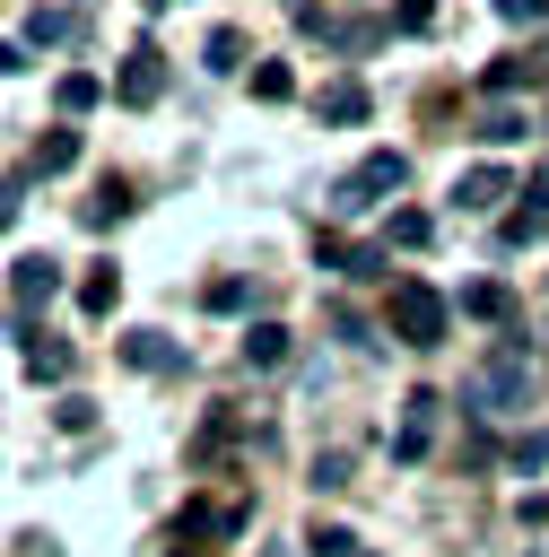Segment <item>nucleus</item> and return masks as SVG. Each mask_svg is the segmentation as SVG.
Instances as JSON below:
<instances>
[{"label": "nucleus", "mask_w": 549, "mask_h": 557, "mask_svg": "<svg viewBox=\"0 0 549 557\" xmlns=\"http://www.w3.org/2000/svg\"><path fill=\"white\" fill-rule=\"evenodd\" d=\"M497 17H505V26H523V17L540 26V17H549V0H497Z\"/></svg>", "instance_id": "cd10ccee"}, {"label": "nucleus", "mask_w": 549, "mask_h": 557, "mask_svg": "<svg viewBox=\"0 0 549 557\" xmlns=\"http://www.w3.org/2000/svg\"><path fill=\"white\" fill-rule=\"evenodd\" d=\"M26 374H35V383H61V374H70V348H61V339H26Z\"/></svg>", "instance_id": "dca6fc26"}, {"label": "nucleus", "mask_w": 549, "mask_h": 557, "mask_svg": "<svg viewBox=\"0 0 549 557\" xmlns=\"http://www.w3.org/2000/svg\"><path fill=\"white\" fill-rule=\"evenodd\" d=\"M78 165V131H44L35 139V174H70Z\"/></svg>", "instance_id": "9b49d317"}, {"label": "nucleus", "mask_w": 549, "mask_h": 557, "mask_svg": "<svg viewBox=\"0 0 549 557\" xmlns=\"http://www.w3.org/2000/svg\"><path fill=\"white\" fill-rule=\"evenodd\" d=\"M462 313H479V322H505V313H514V296H505V287H471V296H462Z\"/></svg>", "instance_id": "5701e85b"}, {"label": "nucleus", "mask_w": 549, "mask_h": 557, "mask_svg": "<svg viewBox=\"0 0 549 557\" xmlns=\"http://www.w3.org/2000/svg\"><path fill=\"white\" fill-rule=\"evenodd\" d=\"M392 26H401V35H427V26H436V0H392Z\"/></svg>", "instance_id": "a878e982"}, {"label": "nucleus", "mask_w": 549, "mask_h": 557, "mask_svg": "<svg viewBox=\"0 0 549 557\" xmlns=\"http://www.w3.org/2000/svg\"><path fill=\"white\" fill-rule=\"evenodd\" d=\"M9 218H17V183H0V226H9Z\"/></svg>", "instance_id": "7c9ffc66"}, {"label": "nucleus", "mask_w": 549, "mask_h": 557, "mask_svg": "<svg viewBox=\"0 0 549 557\" xmlns=\"http://www.w3.org/2000/svg\"><path fill=\"white\" fill-rule=\"evenodd\" d=\"M314 487H349V453H322L314 461Z\"/></svg>", "instance_id": "bb28decb"}, {"label": "nucleus", "mask_w": 549, "mask_h": 557, "mask_svg": "<svg viewBox=\"0 0 549 557\" xmlns=\"http://www.w3.org/2000/svg\"><path fill=\"white\" fill-rule=\"evenodd\" d=\"M462 409L471 418H514V409H532V348H488L471 374H462Z\"/></svg>", "instance_id": "f257e3e1"}, {"label": "nucleus", "mask_w": 549, "mask_h": 557, "mask_svg": "<svg viewBox=\"0 0 549 557\" xmlns=\"http://www.w3.org/2000/svg\"><path fill=\"white\" fill-rule=\"evenodd\" d=\"M427 235H436V226H427V218H418V209H392V226H383V244H410V252H418V244H427Z\"/></svg>", "instance_id": "4be33fe9"}, {"label": "nucleus", "mask_w": 549, "mask_h": 557, "mask_svg": "<svg viewBox=\"0 0 549 557\" xmlns=\"http://www.w3.org/2000/svg\"><path fill=\"white\" fill-rule=\"evenodd\" d=\"M383 331H392L401 348H436V339H444V296H436L427 278H401L392 305H383Z\"/></svg>", "instance_id": "f03ea898"}, {"label": "nucleus", "mask_w": 549, "mask_h": 557, "mask_svg": "<svg viewBox=\"0 0 549 557\" xmlns=\"http://www.w3.org/2000/svg\"><path fill=\"white\" fill-rule=\"evenodd\" d=\"M122 357H131V366H148V374H166V366H174L166 331H131V339H122Z\"/></svg>", "instance_id": "2eb2a0df"}, {"label": "nucleus", "mask_w": 549, "mask_h": 557, "mask_svg": "<svg viewBox=\"0 0 549 557\" xmlns=\"http://www.w3.org/2000/svg\"><path fill=\"white\" fill-rule=\"evenodd\" d=\"M52 96H61V113H96V104H105V78H87V70H70V78H61Z\"/></svg>", "instance_id": "ddd939ff"}, {"label": "nucleus", "mask_w": 549, "mask_h": 557, "mask_svg": "<svg viewBox=\"0 0 549 557\" xmlns=\"http://www.w3.org/2000/svg\"><path fill=\"white\" fill-rule=\"evenodd\" d=\"M479 139H488V148H505V139H523V113H505V104H497V113H479Z\"/></svg>", "instance_id": "393cba45"}, {"label": "nucleus", "mask_w": 549, "mask_h": 557, "mask_svg": "<svg viewBox=\"0 0 549 557\" xmlns=\"http://www.w3.org/2000/svg\"><path fill=\"white\" fill-rule=\"evenodd\" d=\"M427 426H436V392H418V400H410V418H401L392 453H401V461H418V453H427Z\"/></svg>", "instance_id": "1a4fd4ad"}, {"label": "nucleus", "mask_w": 549, "mask_h": 557, "mask_svg": "<svg viewBox=\"0 0 549 557\" xmlns=\"http://www.w3.org/2000/svg\"><path fill=\"white\" fill-rule=\"evenodd\" d=\"M523 200H532V209L549 200V165H532V183H523Z\"/></svg>", "instance_id": "c85d7f7f"}, {"label": "nucleus", "mask_w": 549, "mask_h": 557, "mask_svg": "<svg viewBox=\"0 0 549 557\" xmlns=\"http://www.w3.org/2000/svg\"><path fill=\"white\" fill-rule=\"evenodd\" d=\"M122 209H131V183H122V174H105V183H96V200H78V218H87V226H113Z\"/></svg>", "instance_id": "9d476101"}, {"label": "nucleus", "mask_w": 549, "mask_h": 557, "mask_svg": "<svg viewBox=\"0 0 549 557\" xmlns=\"http://www.w3.org/2000/svg\"><path fill=\"white\" fill-rule=\"evenodd\" d=\"M9 296H17V331L35 339V305L61 296V261H52V252H26V261L9 270Z\"/></svg>", "instance_id": "39448f33"}, {"label": "nucleus", "mask_w": 549, "mask_h": 557, "mask_svg": "<svg viewBox=\"0 0 549 557\" xmlns=\"http://www.w3.org/2000/svg\"><path fill=\"white\" fill-rule=\"evenodd\" d=\"M70 26H78V17H70V9H44V0H35V9H26V44H61V35H70Z\"/></svg>", "instance_id": "f3484780"}, {"label": "nucleus", "mask_w": 549, "mask_h": 557, "mask_svg": "<svg viewBox=\"0 0 549 557\" xmlns=\"http://www.w3.org/2000/svg\"><path fill=\"white\" fill-rule=\"evenodd\" d=\"M244 357H253V366H279V357H288V331H279V322H253V331H244Z\"/></svg>", "instance_id": "aec40b11"}, {"label": "nucleus", "mask_w": 549, "mask_h": 557, "mask_svg": "<svg viewBox=\"0 0 549 557\" xmlns=\"http://www.w3.org/2000/svg\"><path fill=\"white\" fill-rule=\"evenodd\" d=\"M113 96H122L131 113H148V104L166 96V52H157V44H131L122 70H113Z\"/></svg>", "instance_id": "20e7f679"}, {"label": "nucleus", "mask_w": 549, "mask_h": 557, "mask_svg": "<svg viewBox=\"0 0 549 557\" xmlns=\"http://www.w3.org/2000/svg\"><path fill=\"white\" fill-rule=\"evenodd\" d=\"M253 96H261V104H288V96H296L288 61H253Z\"/></svg>", "instance_id": "6ab92c4d"}, {"label": "nucleus", "mask_w": 549, "mask_h": 557, "mask_svg": "<svg viewBox=\"0 0 549 557\" xmlns=\"http://www.w3.org/2000/svg\"><path fill=\"white\" fill-rule=\"evenodd\" d=\"M505 191H514V174H505V165H471V174L453 183V200H462V209H497Z\"/></svg>", "instance_id": "6e6552de"}, {"label": "nucleus", "mask_w": 549, "mask_h": 557, "mask_svg": "<svg viewBox=\"0 0 549 557\" xmlns=\"http://www.w3.org/2000/svg\"><path fill=\"white\" fill-rule=\"evenodd\" d=\"M209 70H244V35H235V26L209 35Z\"/></svg>", "instance_id": "b1692460"}, {"label": "nucleus", "mask_w": 549, "mask_h": 557, "mask_svg": "<svg viewBox=\"0 0 549 557\" xmlns=\"http://www.w3.org/2000/svg\"><path fill=\"white\" fill-rule=\"evenodd\" d=\"M305 548H314V557H357V531H340V522H314V531H305Z\"/></svg>", "instance_id": "412c9836"}, {"label": "nucleus", "mask_w": 549, "mask_h": 557, "mask_svg": "<svg viewBox=\"0 0 549 557\" xmlns=\"http://www.w3.org/2000/svg\"><path fill=\"white\" fill-rule=\"evenodd\" d=\"M322 122H366V87H357V78L322 87Z\"/></svg>", "instance_id": "4468645a"}, {"label": "nucleus", "mask_w": 549, "mask_h": 557, "mask_svg": "<svg viewBox=\"0 0 549 557\" xmlns=\"http://www.w3.org/2000/svg\"><path fill=\"white\" fill-rule=\"evenodd\" d=\"M113 296H122V270H113V261H96V270L78 278V305H87V313H113Z\"/></svg>", "instance_id": "f8f14e48"}, {"label": "nucleus", "mask_w": 549, "mask_h": 557, "mask_svg": "<svg viewBox=\"0 0 549 557\" xmlns=\"http://www.w3.org/2000/svg\"><path fill=\"white\" fill-rule=\"evenodd\" d=\"M314 252H322V270H340V278H383V244H340V235H322Z\"/></svg>", "instance_id": "0eeeda50"}, {"label": "nucleus", "mask_w": 549, "mask_h": 557, "mask_svg": "<svg viewBox=\"0 0 549 557\" xmlns=\"http://www.w3.org/2000/svg\"><path fill=\"white\" fill-rule=\"evenodd\" d=\"M17 70H26V52H17V44H0V78H17Z\"/></svg>", "instance_id": "c756f323"}, {"label": "nucleus", "mask_w": 549, "mask_h": 557, "mask_svg": "<svg viewBox=\"0 0 549 557\" xmlns=\"http://www.w3.org/2000/svg\"><path fill=\"white\" fill-rule=\"evenodd\" d=\"M532 78H540V61H488L479 87H488V96H514V87H532Z\"/></svg>", "instance_id": "a211bd4d"}, {"label": "nucleus", "mask_w": 549, "mask_h": 557, "mask_svg": "<svg viewBox=\"0 0 549 557\" xmlns=\"http://www.w3.org/2000/svg\"><path fill=\"white\" fill-rule=\"evenodd\" d=\"M235 522H244L235 505H192V513L174 522V540H166V557H218V540H227Z\"/></svg>", "instance_id": "423d86ee"}, {"label": "nucleus", "mask_w": 549, "mask_h": 557, "mask_svg": "<svg viewBox=\"0 0 549 557\" xmlns=\"http://www.w3.org/2000/svg\"><path fill=\"white\" fill-rule=\"evenodd\" d=\"M410 183V157L401 148H375V157H357V174H340V191H331V209L340 218H357V209H375V200H392Z\"/></svg>", "instance_id": "7ed1b4c3"}, {"label": "nucleus", "mask_w": 549, "mask_h": 557, "mask_svg": "<svg viewBox=\"0 0 549 557\" xmlns=\"http://www.w3.org/2000/svg\"><path fill=\"white\" fill-rule=\"evenodd\" d=\"M148 9H174V0H148Z\"/></svg>", "instance_id": "2f4dec72"}]
</instances>
